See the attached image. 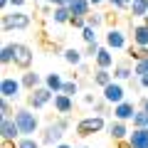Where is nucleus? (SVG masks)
Segmentation results:
<instances>
[{
  "instance_id": "2eb2a0df",
  "label": "nucleus",
  "mask_w": 148,
  "mask_h": 148,
  "mask_svg": "<svg viewBox=\"0 0 148 148\" xmlns=\"http://www.w3.org/2000/svg\"><path fill=\"white\" fill-rule=\"evenodd\" d=\"M114 49H109V47H101L99 49V54H96V59H94V64H96V69H114L116 64H114Z\"/></svg>"
},
{
  "instance_id": "a18cd8bd",
  "label": "nucleus",
  "mask_w": 148,
  "mask_h": 148,
  "mask_svg": "<svg viewBox=\"0 0 148 148\" xmlns=\"http://www.w3.org/2000/svg\"><path fill=\"white\" fill-rule=\"evenodd\" d=\"M141 86H143V89H148V74H146V77H141Z\"/></svg>"
},
{
  "instance_id": "473e14b6",
  "label": "nucleus",
  "mask_w": 148,
  "mask_h": 148,
  "mask_svg": "<svg viewBox=\"0 0 148 148\" xmlns=\"http://www.w3.org/2000/svg\"><path fill=\"white\" fill-rule=\"evenodd\" d=\"M133 74H136L138 79H141V77H146V74H148V57H143L141 62H136V64H133Z\"/></svg>"
},
{
  "instance_id": "9b49d317",
  "label": "nucleus",
  "mask_w": 148,
  "mask_h": 148,
  "mask_svg": "<svg viewBox=\"0 0 148 148\" xmlns=\"http://www.w3.org/2000/svg\"><path fill=\"white\" fill-rule=\"evenodd\" d=\"M136 106H133V101H121V104H116L114 106V111H111V116L114 119H119V121H133V114H136Z\"/></svg>"
},
{
  "instance_id": "f8f14e48",
  "label": "nucleus",
  "mask_w": 148,
  "mask_h": 148,
  "mask_svg": "<svg viewBox=\"0 0 148 148\" xmlns=\"http://www.w3.org/2000/svg\"><path fill=\"white\" fill-rule=\"evenodd\" d=\"M109 136L114 138V141H126L128 136H131V128H128V121H119V119H114V121L109 123Z\"/></svg>"
},
{
  "instance_id": "1a4fd4ad",
  "label": "nucleus",
  "mask_w": 148,
  "mask_h": 148,
  "mask_svg": "<svg viewBox=\"0 0 148 148\" xmlns=\"http://www.w3.org/2000/svg\"><path fill=\"white\" fill-rule=\"evenodd\" d=\"M22 133H20V126L15 123V119H0V141H20Z\"/></svg>"
},
{
  "instance_id": "7ed1b4c3",
  "label": "nucleus",
  "mask_w": 148,
  "mask_h": 148,
  "mask_svg": "<svg viewBox=\"0 0 148 148\" xmlns=\"http://www.w3.org/2000/svg\"><path fill=\"white\" fill-rule=\"evenodd\" d=\"M54 101V91L52 89H47V86H37V89H32V91H27V99H25V106H30V109H35V111H40V109H45L47 104H52Z\"/></svg>"
},
{
  "instance_id": "cd10ccee",
  "label": "nucleus",
  "mask_w": 148,
  "mask_h": 148,
  "mask_svg": "<svg viewBox=\"0 0 148 148\" xmlns=\"http://www.w3.org/2000/svg\"><path fill=\"white\" fill-rule=\"evenodd\" d=\"M15 109H17V106H12L10 99H3V101H0V116H3V119L15 116Z\"/></svg>"
},
{
  "instance_id": "393cba45",
  "label": "nucleus",
  "mask_w": 148,
  "mask_h": 148,
  "mask_svg": "<svg viewBox=\"0 0 148 148\" xmlns=\"http://www.w3.org/2000/svg\"><path fill=\"white\" fill-rule=\"evenodd\" d=\"M0 62L5 64V67L15 62V42H8V45H3V49H0Z\"/></svg>"
},
{
  "instance_id": "5701e85b",
  "label": "nucleus",
  "mask_w": 148,
  "mask_h": 148,
  "mask_svg": "<svg viewBox=\"0 0 148 148\" xmlns=\"http://www.w3.org/2000/svg\"><path fill=\"white\" fill-rule=\"evenodd\" d=\"M52 20L57 22V25H69V20H72V10H69V5L52 8Z\"/></svg>"
},
{
  "instance_id": "412c9836",
  "label": "nucleus",
  "mask_w": 148,
  "mask_h": 148,
  "mask_svg": "<svg viewBox=\"0 0 148 148\" xmlns=\"http://www.w3.org/2000/svg\"><path fill=\"white\" fill-rule=\"evenodd\" d=\"M69 10L77 17H89L91 15V3L89 0H74V3H69Z\"/></svg>"
},
{
  "instance_id": "b1692460",
  "label": "nucleus",
  "mask_w": 148,
  "mask_h": 148,
  "mask_svg": "<svg viewBox=\"0 0 148 148\" xmlns=\"http://www.w3.org/2000/svg\"><path fill=\"white\" fill-rule=\"evenodd\" d=\"M128 15L143 20V17L148 15V0H133L131 5H128Z\"/></svg>"
},
{
  "instance_id": "0eeeda50",
  "label": "nucleus",
  "mask_w": 148,
  "mask_h": 148,
  "mask_svg": "<svg viewBox=\"0 0 148 148\" xmlns=\"http://www.w3.org/2000/svg\"><path fill=\"white\" fill-rule=\"evenodd\" d=\"M64 138V128L59 126L57 121L47 123V126L40 131V141H42V146H57V143H62Z\"/></svg>"
},
{
  "instance_id": "e433bc0d",
  "label": "nucleus",
  "mask_w": 148,
  "mask_h": 148,
  "mask_svg": "<svg viewBox=\"0 0 148 148\" xmlns=\"http://www.w3.org/2000/svg\"><path fill=\"white\" fill-rule=\"evenodd\" d=\"M106 3H109L114 10H128V3H126V0H106Z\"/></svg>"
},
{
  "instance_id": "ddd939ff",
  "label": "nucleus",
  "mask_w": 148,
  "mask_h": 148,
  "mask_svg": "<svg viewBox=\"0 0 148 148\" xmlns=\"http://www.w3.org/2000/svg\"><path fill=\"white\" fill-rule=\"evenodd\" d=\"M54 111L59 116H69L74 111V96H67V94H54Z\"/></svg>"
},
{
  "instance_id": "f257e3e1",
  "label": "nucleus",
  "mask_w": 148,
  "mask_h": 148,
  "mask_svg": "<svg viewBox=\"0 0 148 148\" xmlns=\"http://www.w3.org/2000/svg\"><path fill=\"white\" fill-rule=\"evenodd\" d=\"M12 119H15V123L20 126L22 136H35V133L40 131V116H37L35 109H30V106H17Z\"/></svg>"
},
{
  "instance_id": "bb28decb",
  "label": "nucleus",
  "mask_w": 148,
  "mask_h": 148,
  "mask_svg": "<svg viewBox=\"0 0 148 148\" xmlns=\"http://www.w3.org/2000/svg\"><path fill=\"white\" fill-rule=\"evenodd\" d=\"M128 57L136 59V62H141L143 57H148V47H138V45H131V47H126Z\"/></svg>"
},
{
  "instance_id": "c85d7f7f",
  "label": "nucleus",
  "mask_w": 148,
  "mask_h": 148,
  "mask_svg": "<svg viewBox=\"0 0 148 148\" xmlns=\"http://www.w3.org/2000/svg\"><path fill=\"white\" fill-rule=\"evenodd\" d=\"M109 101L106 99H96L94 101V106H91V114H96V116H104V114H109Z\"/></svg>"
},
{
  "instance_id": "4be33fe9",
  "label": "nucleus",
  "mask_w": 148,
  "mask_h": 148,
  "mask_svg": "<svg viewBox=\"0 0 148 148\" xmlns=\"http://www.w3.org/2000/svg\"><path fill=\"white\" fill-rule=\"evenodd\" d=\"M45 86L47 89H52L54 94H62V86H64V79L59 72H49L47 77H45Z\"/></svg>"
},
{
  "instance_id": "f704fd0d",
  "label": "nucleus",
  "mask_w": 148,
  "mask_h": 148,
  "mask_svg": "<svg viewBox=\"0 0 148 148\" xmlns=\"http://www.w3.org/2000/svg\"><path fill=\"white\" fill-rule=\"evenodd\" d=\"M99 49H101V45H99V42H91V45H86V47H84V59H96Z\"/></svg>"
},
{
  "instance_id": "ea45409f",
  "label": "nucleus",
  "mask_w": 148,
  "mask_h": 148,
  "mask_svg": "<svg viewBox=\"0 0 148 148\" xmlns=\"http://www.w3.org/2000/svg\"><path fill=\"white\" fill-rule=\"evenodd\" d=\"M47 5H52V8H59V5H67V0H45Z\"/></svg>"
},
{
  "instance_id": "9d476101",
  "label": "nucleus",
  "mask_w": 148,
  "mask_h": 148,
  "mask_svg": "<svg viewBox=\"0 0 148 148\" xmlns=\"http://www.w3.org/2000/svg\"><path fill=\"white\" fill-rule=\"evenodd\" d=\"M104 42L109 49H126V32L119 30V27H109V32L104 35Z\"/></svg>"
},
{
  "instance_id": "39448f33",
  "label": "nucleus",
  "mask_w": 148,
  "mask_h": 148,
  "mask_svg": "<svg viewBox=\"0 0 148 148\" xmlns=\"http://www.w3.org/2000/svg\"><path fill=\"white\" fill-rule=\"evenodd\" d=\"M22 82L20 77H3V82H0V96L3 99H10V101H17L22 96Z\"/></svg>"
},
{
  "instance_id": "c9c22d12",
  "label": "nucleus",
  "mask_w": 148,
  "mask_h": 148,
  "mask_svg": "<svg viewBox=\"0 0 148 148\" xmlns=\"http://www.w3.org/2000/svg\"><path fill=\"white\" fill-rule=\"evenodd\" d=\"M69 25H72V27H77V30H84V27H86V17H77V15H72Z\"/></svg>"
},
{
  "instance_id": "49530a36",
  "label": "nucleus",
  "mask_w": 148,
  "mask_h": 148,
  "mask_svg": "<svg viewBox=\"0 0 148 148\" xmlns=\"http://www.w3.org/2000/svg\"><path fill=\"white\" fill-rule=\"evenodd\" d=\"M54 148H74V146H69V143H64V141H62V143H57Z\"/></svg>"
},
{
  "instance_id": "dca6fc26",
  "label": "nucleus",
  "mask_w": 148,
  "mask_h": 148,
  "mask_svg": "<svg viewBox=\"0 0 148 148\" xmlns=\"http://www.w3.org/2000/svg\"><path fill=\"white\" fill-rule=\"evenodd\" d=\"M136 74H133V67L128 62H119L116 67H114V79L116 82H131Z\"/></svg>"
},
{
  "instance_id": "a211bd4d",
  "label": "nucleus",
  "mask_w": 148,
  "mask_h": 148,
  "mask_svg": "<svg viewBox=\"0 0 148 148\" xmlns=\"http://www.w3.org/2000/svg\"><path fill=\"white\" fill-rule=\"evenodd\" d=\"M128 143L133 148H148V128H133L128 136Z\"/></svg>"
},
{
  "instance_id": "864d4df0",
  "label": "nucleus",
  "mask_w": 148,
  "mask_h": 148,
  "mask_svg": "<svg viewBox=\"0 0 148 148\" xmlns=\"http://www.w3.org/2000/svg\"><path fill=\"white\" fill-rule=\"evenodd\" d=\"M82 148H89V146H82Z\"/></svg>"
},
{
  "instance_id": "aec40b11",
  "label": "nucleus",
  "mask_w": 148,
  "mask_h": 148,
  "mask_svg": "<svg viewBox=\"0 0 148 148\" xmlns=\"http://www.w3.org/2000/svg\"><path fill=\"white\" fill-rule=\"evenodd\" d=\"M62 57H64V62L72 64V67H82V62H84V52L77 49V47H67L62 52Z\"/></svg>"
},
{
  "instance_id": "4468645a",
  "label": "nucleus",
  "mask_w": 148,
  "mask_h": 148,
  "mask_svg": "<svg viewBox=\"0 0 148 148\" xmlns=\"http://www.w3.org/2000/svg\"><path fill=\"white\" fill-rule=\"evenodd\" d=\"M20 82H22V86H25V91H32V89H37V86L45 84V79L37 72H32V69H27V72L20 74Z\"/></svg>"
},
{
  "instance_id": "37998d69",
  "label": "nucleus",
  "mask_w": 148,
  "mask_h": 148,
  "mask_svg": "<svg viewBox=\"0 0 148 148\" xmlns=\"http://www.w3.org/2000/svg\"><path fill=\"white\" fill-rule=\"evenodd\" d=\"M3 148H17L15 141H3Z\"/></svg>"
},
{
  "instance_id": "4c0bfd02",
  "label": "nucleus",
  "mask_w": 148,
  "mask_h": 148,
  "mask_svg": "<svg viewBox=\"0 0 148 148\" xmlns=\"http://www.w3.org/2000/svg\"><path fill=\"white\" fill-rule=\"evenodd\" d=\"M57 123H59V126L64 128V131H67V128L72 126V121H69V116H59V119H57Z\"/></svg>"
},
{
  "instance_id": "423d86ee",
  "label": "nucleus",
  "mask_w": 148,
  "mask_h": 148,
  "mask_svg": "<svg viewBox=\"0 0 148 148\" xmlns=\"http://www.w3.org/2000/svg\"><path fill=\"white\" fill-rule=\"evenodd\" d=\"M32 59H35V52H32V47L30 45H25V42H15V67L17 69H22V72H27V69L32 67Z\"/></svg>"
},
{
  "instance_id": "de8ad7c7",
  "label": "nucleus",
  "mask_w": 148,
  "mask_h": 148,
  "mask_svg": "<svg viewBox=\"0 0 148 148\" xmlns=\"http://www.w3.org/2000/svg\"><path fill=\"white\" fill-rule=\"evenodd\" d=\"M91 3V8H96V5H101V3H106V0H89Z\"/></svg>"
},
{
  "instance_id": "3c124183",
  "label": "nucleus",
  "mask_w": 148,
  "mask_h": 148,
  "mask_svg": "<svg viewBox=\"0 0 148 148\" xmlns=\"http://www.w3.org/2000/svg\"><path fill=\"white\" fill-rule=\"evenodd\" d=\"M126 3H128V5H131V3H133V0H126Z\"/></svg>"
},
{
  "instance_id": "c756f323",
  "label": "nucleus",
  "mask_w": 148,
  "mask_h": 148,
  "mask_svg": "<svg viewBox=\"0 0 148 148\" xmlns=\"http://www.w3.org/2000/svg\"><path fill=\"white\" fill-rule=\"evenodd\" d=\"M40 146H42V141H37L35 136H22L17 141V148H40Z\"/></svg>"
},
{
  "instance_id": "58836bf2",
  "label": "nucleus",
  "mask_w": 148,
  "mask_h": 148,
  "mask_svg": "<svg viewBox=\"0 0 148 148\" xmlns=\"http://www.w3.org/2000/svg\"><path fill=\"white\" fill-rule=\"evenodd\" d=\"M82 101H84L86 106H94V101H96V99H94V94H84V96H82Z\"/></svg>"
},
{
  "instance_id": "7c9ffc66",
  "label": "nucleus",
  "mask_w": 148,
  "mask_h": 148,
  "mask_svg": "<svg viewBox=\"0 0 148 148\" xmlns=\"http://www.w3.org/2000/svg\"><path fill=\"white\" fill-rule=\"evenodd\" d=\"M62 94H67V96H77V94H79V82H77V79H69V82H64V86H62Z\"/></svg>"
},
{
  "instance_id": "f3484780",
  "label": "nucleus",
  "mask_w": 148,
  "mask_h": 148,
  "mask_svg": "<svg viewBox=\"0 0 148 148\" xmlns=\"http://www.w3.org/2000/svg\"><path fill=\"white\" fill-rule=\"evenodd\" d=\"M131 37H133V45L138 47H148V25H133L131 27Z\"/></svg>"
},
{
  "instance_id": "a878e982",
  "label": "nucleus",
  "mask_w": 148,
  "mask_h": 148,
  "mask_svg": "<svg viewBox=\"0 0 148 148\" xmlns=\"http://www.w3.org/2000/svg\"><path fill=\"white\" fill-rule=\"evenodd\" d=\"M133 128H148V111H143V109H138L136 114H133Z\"/></svg>"
},
{
  "instance_id": "20e7f679",
  "label": "nucleus",
  "mask_w": 148,
  "mask_h": 148,
  "mask_svg": "<svg viewBox=\"0 0 148 148\" xmlns=\"http://www.w3.org/2000/svg\"><path fill=\"white\" fill-rule=\"evenodd\" d=\"M30 15L22 10H12L10 15H3V32H10V30H27L30 27Z\"/></svg>"
},
{
  "instance_id": "2f4dec72",
  "label": "nucleus",
  "mask_w": 148,
  "mask_h": 148,
  "mask_svg": "<svg viewBox=\"0 0 148 148\" xmlns=\"http://www.w3.org/2000/svg\"><path fill=\"white\" fill-rule=\"evenodd\" d=\"M104 22H106V15H104V12H91V15L86 17V25L94 27V30H96L99 25H104Z\"/></svg>"
},
{
  "instance_id": "79ce46f5",
  "label": "nucleus",
  "mask_w": 148,
  "mask_h": 148,
  "mask_svg": "<svg viewBox=\"0 0 148 148\" xmlns=\"http://www.w3.org/2000/svg\"><path fill=\"white\" fill-rule=\"evenodd\" d=\"M116 146H119V148H133L131 143H128V138H126V141H116Z\"/></svg>"
},
{
  "instance_id": "8fccbe9b",
  "label": "nucleus",
  "mask_w": 148,
  "mask_h": 148,
  "mask_svg": "<svg viewBox=\"0 0 148 148\" xmlns=\"http://www.w3.org/2000/svg\"><path fill=\"white\" fill-rule=\"evenodd\" d=\"M141 22H143V25H148V15H146V17H143V20H141Z\"/></svg>"
},
{
  "instance_id": "a19ab883",
  "label": "nucleus",
  "mask_w": 148,
  "mask_h": 148,
  "mask_svg": "<svg viewBox=\"0 0 148 148\" xmlns=\"http://www.w3.org/2000/svg\"><path fill=\"white\" fill-rule=\"evenodd\" d=\"M27 0H10V5H12V10H20L22 5H25Z\"/></svg>"
},
{
  "instance_id": "f03ea898",
  "label": "nucleus",
  "mask_w": 148,
  "mask_h": 148,
  "mask_svg": "<svg viewBox=\"0 0 148 148\" xmlns=\"http://www.w3.org/2000/svg\"><path fill=\"white\" fill-rule=\"evenodd\" d=\"M104 128H109L106 119L91 114V116H84V119L77 121V136H79V138H86V136H94V133H101Z\"/></svg>"
},
{
  "instance_id": "c03bdc74",
  "label": "nucleus",
  "mask_w": 148,
  "mask_h": 148,
  "mask_svg": "<svg viewBox=\"0 0 148 148\" xmlns=\"http://www.w3.org/2000/svg\"><path fill=\"white\" fill-rule=\"evenodd\" d=\"M141 109L148 111V96H143V99H141Z\"/></svg>"
},
{
  "instance_id": "6ab92c4d",
  "label": "nucleus",
  "mask_w": 148,
  "mask_h": 148,
  "mask_svg": "<svg viewBox=\"0 0 148 148\" xmlns=\"http://www.w3.org/2000/svg\"><path fill=\"white\" fill-rule=\"evenodd\" d=\"M91 82L104 89V86H109L111 82H116V79H114V72H111V69H96V72L91 74Z\"/></svg>"
},
{
  "instance_id": "603ef678",
  "label": "nucleus",
  "mask_w": 148,
  "mask_h": 148,
  "mask_svg": "<svg viewBox=\"0 0 148 148\" xmlns=\"http://www.w3.org/2000/svg\"><path fill=\"white\" fill-rule=\"evenodd\" d=\"M69 3H74V0H67V5H69Z\"/></svg>"
},
{
  "instance_id": "72a5a7b5",
  "label": "nucleus",
  "mask_w": 148,
  "mask_h": 148,
  "mask_svg": "<svg viewBox=\"0 0 148 148\" xmlns=\"http://www.w3.org/2000/svg\"><path fill=\"white\" fill-rule=\"evenodd\" d=\"M82 40H84L86 45H91V42H99V37H96V30H94V27H89V25H86L84 30H82Z\"/></svg>"
},
{
  "instance_id": "09e8293b",
  "label": "nucleus",
  "mask_w": 148,
  "mask_h": 148,
  "mask_svg": "<svg viewBox=\"0 0 148 148\" xmlns=\"http://www.w3.org/2000/svg\"><path fill=\"white\" fill-rule=\"evenodd\" d=\"M10 5V0H0V8H8Z\"/></svg>"
},
{
  "instance_id": "6e6552de",
  "label": "nucleus",
  "mask_w": 148,
  "mask_h": 148,
  "mask_svg": "<svg viewBox=\"0 0 148 148\" xmlns=\"http://www.w3.org/2000/svg\"><path fill=\"white\" fill-rule=\"evenodd\" d=\"M101 99H106L111 106H116L121 101H126V89L121 86V82H111L109 86L101 89Z\"/></svg>"
}]
</instances>
